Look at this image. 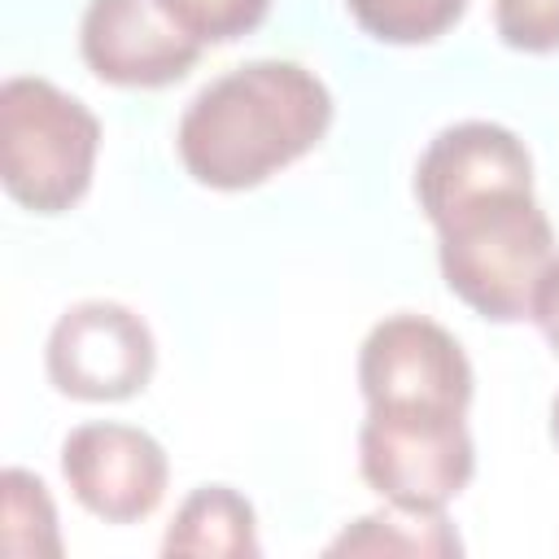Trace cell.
<instances>
[{
	"instance_id": "obj_10",
	"label": "cell",
	"mask_w": 559,
	"mask_h": 559,
	"mask_svg": "<svg viewBox=\"0 0 559 559\" xmlns=\"http://www.w3.org/2000/svg\"><path fill=\"white\" fill-rule=\"evenodd\" d=\"M258 542V511L231 485H197L175 520L166 524L162 555H197V559H253Z\"/></svg>"
},
{
	"instance_id": "obj_7",
	"label": "cell",
	"mask_w": 559,
	"mask_h": 559,
	"mask_svg": "<svg viewBox=\"0 0 559 559\" xmlns=\"http://www.w3.org/2000/svg\"><path fill=\"white\" fill-rule=\"evenodd\" d=\"M61 476L83 511L105 524L148 520L170 485L162 441L122 419H87L61 441Z\"/></svg>"
},
{
	"instance_id": "obj_6",
	"label": "cell",
	"mask_w": 559,
	"mask_h": 559,
	"mask_svg": "<svg viewBox=\"0 0 559 559\" xmlns=\"http://www.w3.org/2000/svg\"><path fill=\"white\" fill-rule=\"evenodd\" d=\"M358 389L367 406H406V411H463L472 406L476 376L454 341L428 314H384L358 345Z\"/></svg>"
},
{
	"instance_id": "obj_13",
	"label": "cell",
	"mask_w": 559,
	"mask_h": 559,
	"mask_svg": "<svg viewBox=\"0 0 559 559\" xmlns=\"http://www.w3.org/2000/svg\"><path fill=\"white\" fill-rule=\"evenodd\" d=\"M349 17L380 44H432L467 9V0H345Z\"/></svg>"
},
{
	"instance_id": "obj_15",
	"label": "cell",
	"mask_w": 559,
	"mask_h": 559,
	"mask_svg": "<svg viewBox=\"0 0 559 559\" xmlns=\"http://www.w3.org/2000/svg\"><path fill=\"white\" fill-rule=\"evenodd\" d=\"M493 31L515 52H555L559 0H493Z\"/></svg>"
},
{
	"instance_id": "obj_12",
	"label": "cell",
	"mask_w": 559,
	"mask_h": 559,
	"mask_svg": "<svg viewBox=\"0 0 559 559\" xmlns=\"http://www.w3.org/2000/svg\"><path fill=\"white\" fill-rule=\"evenodd\" d=\"M0 546L13 559H61V524L48 485L26 467L0 476Z\"/></svg>"
},
{
	"instance_id": "obj_17",
	"label": "cell",
	"mask_w": 559,
	"mask_h": 559,
	"mask_svg": "<svg viewBox=\"0 0 559 559\" xmlns=\"http://www.w3.org/2000/svg\"><path fill=\"white\" fill-rule=\"evenodd\" d=\"M550 441H555V450H559V393L550 397Z\"/></svg>"
},
{
	"instance_id": "obj_11",
	"label": "cell",
	"mask_w": 559,
	"mask_h": 559,
	"mask_svg": "<svg viewBox=\"0 0 559 559\" xmlns=\"http://www.w3.org/2000/svg\"><path fill=\"white\" fill-rule=\"evenodd\" d=\"M459 550H463V542L445 515H415V511H397V507L358 515L354 524H345L328 542V555H428V559H445Z\"/></svg>"
},
{
	"instance_id": "obj_4",
	"label": "cell",
	"mask_w": 559,
	"mask_h": 559,
	"mask_svg": "<svg viewBox=\"0 0 559 559\" xmlns=\"http://www.w3.org/2000/svg\"><path fill=\"white\" fill-rule=\"evenodd\" d=\"M358 472L384 498V507L441 515L476 476L467 415L367 406L358 428Z\"/></svg>"
},
{
	"instance_id": "obj_14",
	"label": "cell",
	"mask_w": 559,
	"mask_h": 559,
	"mask_svg": "<svg viewBox=\"0 0 559 559\" xmlns=\"http://www.w3.org/2000/svg\"><path fill=\"white\" fill-rule=\"evenodd\" d=\"M162 9L183 35L210 48V44H231L258 31L271 13V0H162Z\"/></svg>"
},
{
	"instance_id": "obj_5",
	"label": "cell",
	"mask_w": 559,
	"mask_h": 559,
	"mask_svg": "<svg viewBox=\"0 0 559 559\" xmlns=\"http://www.w3.org/2000/svg\"><path fill=\"white\" fill-rule=\"evenodd\" d=\"M44 367L52 389L74 402H127L153 380L157 341L131 306L87 297L57 314Z\"/></svg>"
},
{
	"instance_id": "obj_9",
	"label": "cell",
	"mask_w": 559,
	"mask_h": 559,
	"mask_svg": "<svg viewBox=\"0 0 559 559\" xmlns=\"http://www.w3.org/2000/svg\"><path fill=\"white\" fill-rule=\"evenodd\" d=\"M79 52L100 83L166 87L179 83L205 48L170 22L162 0H87Z\"/></svg>"
},
{
	"instance_id": "obj_1",
	"label": "cell",
	"mask_w": 559,
	"mask_h": 559,
	"mask_svg": "<svg viewBox=\"0 0 559 559\" xmlns=\"http://www.w3.org/2000/svg\"><path fill=\"white\" fill-rule=\"evenodd\" d=\"M328 83L288 57H258L210 79L175 127L183 170L214 192H245L301 162L332 127Z\"/></svg>"
},
{
	"instance_id": "obj_3",
	"label": "cell",
	"mask_w": 559,
	"mask_h": 559,
	"mask_svg": "<svg viewBox=\"0 0 559 559\" xmlns=\"http://www.w3.org/2000/svg\"><path fill=\"white\" fill-rule=\"evenodd\" d=\"M100 157V118L66 87L39 74H13L0 87V179L35 214H66L92 188Z\"/></svg>"
},
{
	"instance_id": "obj_2",
	"label": "cell",
	"mask_w": 559,
	"mask_h": 559,
	"mask_svg": "<svg viewBox=\"0 0 559 559\" xmlns=\"http://www.w3.org/2000/svg\"><path fill=\"white\" fill-rule=\"evenodd\" d=\"M437 227V266L445 288L493 323L528 319L533 288L555 249V227L533 188L493 192L454 210Z\"/></svg>"
},
{
	"instance_id": "obj_8",
	"label": "cell",
	"mask_w": 559,
	"mask_h": 559,
	"mask_svg": "<svg viewBox=\"0 0 559 559\" xmlns=\"http://www.w3.org/2000/svg\"><path fill=\"white\" fill-rule=\"evenodd\" d=\"M511 188H533V157L511 127L489 118L441 127L415 162V201L428 223Z\"/></svg>"
},
{
	"instance_id": "obj_16",
	"label": "cell",
	"mask_w": 559,
	"mask_h": 559,
	"mask_svg": "<svg viewBox=\"0 0 559 559\" xmlns=\"http://www.w3.org/2000/svg\"><path fill=\"white\" fill-rule=\"evenodd\" d=\"M528 319L537 323V332L546 336L550 354L559 358V253L546 262L537 288H533V306H528Z\"/></svg>"
}]
</instances>
